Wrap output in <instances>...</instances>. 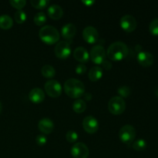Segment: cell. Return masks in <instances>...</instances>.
Instances as JSON below:
<instances>
[{
  "instance_id": "cell-1",
  "label": "cell",
  "mask_w": 158,
  "mask_h": 158,
  "mask_svg": "<svg viewBox=\"0 0 158 158\" xmlns=\"http://www.w3.org/2000/svg\"><path fill=\"white\" fill-rule=\"evenodd\" d=\"M129 49L126 43L123 42H115L108 47L106 56L112 61L119 62L124 60L128 55Z\"/></svg>"
},
{
  "instance_id": "cell-2",
  "label": "cell",
  "mask_w": 158,
  "mask_h": 158,
  "mask_svg": "<svg viewBox=\"0 0 158 158\" xmlns=\"http://www.w3.org/2000/svg\"><path fill=\"white\" fill-rule=\"evenodd\" d=\"M64 91L66 95L73 99H79L85 94L84 84L80 80L70 78L64 83Z\"/></svg>"
},
{
  "instance_id": "cell-3",
  "label": "cell",
  "mask_w": 158,
  "mask_h": 158,
  "mask_svg": "<svg viewBox=\"0 0 158 158\" xmlns=\"http://www.w3.org/2000/svg\"><path fill=\"white\" fill-rule=\"evenodd\" d=\"M40 39L47 45H52L58 43L60 40V32L52 26H44L40 29L39 32Z\"/></svg>"
},
{
  "instance_id": "cell-4",
  "label": "cell",
  "mask_w": 158,
  "mask_h": 158,
  "mask_svg": "<svg viewBox=\"0 0 158 158\" xmlns=\"http://www.w3.org/2000/svg\"><path fill=\"white\" fill-rule=\"evenodd\" d=\"M126 109V103L122 97L119 96L112 97L108 103V110L114 115H120Z\"/></svg>"
},
{
  "instance_id": "cell-5",
  "label": "cell",
  "mask_w": 158,
  "mask_h": 158,
  "mask_svg": "<svg viewBox=\"0 0 158 158\" xmlns=\"http://www.w3.org/2000/svg\"><path fill=\"white\" fill-rule=\"evenodd\" d=\"M119 137L121 142L125 144H131L136 137V130L131 125H124L119 132Z\"/></svg>"
},
{
  "instance_id": "cell-6",
  "label": "cell",
  "mask_w": 158,
  "mask_h": 158,
  "mask_svg": "<svg viewBox=\"0 0 158 158\" xmlns=\"http://www.w3.org/2000/svg\"><path fill=\"white\" fill-rule=\"evenodd\" d=\"M106 52L105 51L104 47L100 45L94 46L91 49L89 52V58L91 59L92 62L97 65H100L106 60Z\"/></svg>"
},
{
  "instance_id": "cell-7",
  "label": "cell",
  "mask_w": 158,
  "mask_h": 158,
  "mask_svg": "<svg viewBox=\"0 0 158 158\" xmlns=\"http://www.w3.org/2000/svg\"><path fill=\"white\" fill-rule=\"evenodd\" d=\"M44 88L46 94L52 98H57L62 94V86L57 80H48L45 83Z\"/></svg>"
},
{
  "instance_id": "cell-8",
  "label": "cell",
  "mask_w": 158,
  "mask_h": 158,
  "mask_svg": "<svg viewBox=\"0 0 158 158\" xmlns=\"http://www.w3.org/2000/svg\"><path fill=\"white\" fill-rule=\"evenodd\" d=\"M55 55L57 58L65 60L68 58L71 54L70 43L68 41H60L55 47Z\"/></svg>"
},
{
  "instance_id": "cell-9",
  "label": "cell",
  "mask_w": 158,
  "mask_h": 158,
  "mask_svg": "<svg viewBox=\"0 0 158 158\" xmlns=\"http://www.w3.org/2000/svg\"><path fill=\"white\" fill-rule=\"evenodd\" d=\"M71 154L73 158H88L89 154V148L81 142L75 143L71 148Z\"/></svg>"
},
{
  "instance_id": "cell-10",
  "label": "cell",
  "mask_w": 158,
  "mask_h": 158,
  "mask_svg": "<svg viewBox=\"0 0 158 158\" xmlns=\"http://www.w3.org/2000/svg\"><path fill=\"white\" fill-rule=\"evenodd\" d=\"M120 26L127 32H132L136 29L137 23L133 15H125L120 19Z\"/></svg>"
},
{
  "instance_id": "cell-11",
  "label": "cell",
  "mask_w": 158,
  "mask_h": 158,
  "mask_svg": "<svg viewBox=\"0 0 158 158\" xmlns=\"http://www.w3.org/2000/svg\"><path fill=\"white\" fill-rule=\"evenodd\" d=\"M83 127L88 134H95L99 129L98 120L93 116H87L83 120Z\"/></svg>"
},
{
  "instance_id": "cell-12",
  "label": "cell",
  "mask_w": 158,
  "mask_h": 158,
  "mask_svg": "<svg viewBox=\"0 0 158 158\" xmlns=\"http://www.w3.org/2000/svg\"><path fill=\"white\" fill-rule=\"evenodd\" d=\"M99 34L97 29L93 26H87L83 31V38L89 44H94L98 40Z\"/></svg>"
},
{
  "instance_id": "cell-13",
  "label": "cell",
  "mask_w": 158,
  "mask_h": 158,
  "mask_svg": "<svg viewBox=\"0 0 158 158\" xmlns=\"http://www.w3.org/2000/svg\"><path fill=\"white\" fill-rule=\"evenodd\" d=\"M137 60L139 64L143 67H149L154 63V56L151 52H145V51H141V52H138Z\"/></svg>"
},
{
  "instance_id": "cell-14",
  "label": "cell",
  "mask_w": 158,
  "mask_h": 158,
  "mask_svg": "<svg viewBox=\"0 0 158 158\" xmlns=\"http://www.w3.org/2000/svg\"><path fill=\"white\" fill-rule=\"evenodd\" d=\"M39 130L43 134H49L54 129V123L49 118H43L39 121Z\"/></svg>"
},
{
  "instance_id": "cell-15",
  "label": "cell",
  "mask_w": 158,
  "mask_h": 158,
  "mask_svg": "<svg viewBox=\"0 0 158 158\" xmlns=\"http://www.w3.org/2000/svg\"><path fill=\"white\" fill-rule=\"evenodd\" d=\"M73 56L78 62L81 63L82 64L87 63L89 60V54L86 48L83 46H80L74 49Z\"/></svg>"
},
{
  "instance_id": "cell-16",
  "label": "cell",
  "mask_w": 158,
  "mask_h": 158,
  "mask_svg": "<svg viewBox=\"0 0 158 158\" xmlns=\"http://www.w3.org/2000/svg\"><path fill=\"white\" fill-rule=\"evenodd\" d=\"M29 98L32 103L39 104L45 99V94L40 88H33L29 94Z\"/></svg>"
},
{
  "instance_id": "cell-17",
  "label": "cell",
  "mask_w": 158,
  "mask_h": 158,
  "mask_svg": "<svg viewBox=\"0 0 158 158\" xmlns=\"http://www.w3.org/2000/svg\"><path fill=\"white\" fill-rule=\"evenodd\" d=\"M48 15L50 19L54 20H58L61 19L63 15V10L59 5L53 4L51 5L48 8Z\"/></svg>"
},
{
  "instance_id": "cell-18",
  "label": "cell",
  "mask_w": 158,
  "mask_h": 158,
  "mask_svg": "<svg viewBox=\"0 0 158 158\" xmlns=\"http://www.w3.org/2000/svg\"><path fill=\"white\" fill-rule=\"evenodd\" d=\"M62 36L66 40H71L77 33V28L73 23H67L62 28Z\"/></svg>"
},
{
  "instance_id": "cell-19",
  "label": "cell",
  "mask_w": 158,
  "mask_h": 158,
  "mask_svg": "<svg viewBox=\"0 0 158 158\" xmlns=\"http://www.w3.org/2000/svg\"><path fill=\"white\" fill-rule=\"evenodd\" d=\"M88 77L90 81L97 82L100 80L103 77V69L100 66H94L89 70Z\"/></svg>"
},
{
  "instance_id": "cell-20",
  "label": "cell",
  "mask_w": 158,
  "mask_h": 158,
  "mask_svg": "<svg viewBox=\"0 0 158 158\" xmlns=\"http://www.w3.org/2000/svg\"><path fill=\"white\" fill-rule=\"evenodd\" d=\"M13 26V20L9 15H0V28L5 30L9 29Z\"/></svg>"
},
{
  "instance_id": "cell-21",
  "label": "cell",
  "mask_w": 158,
  "mask_h": 158,
  "mask_svg": "<svg viewBox=\"0 0 158 158\" xmlns=\"http://www.w3.org/2000/svg\"><path fill=\"white\" fill-rule=\"evenodd\" d=\"M86 109V104L85 101L81 99H77L73 103V110L77 114H82Z\"/></svg>"
},
{
  "instance_id": "cell-22",
  "label": "cell",
  "mask_w": 158,
  "mask_h": 158,
  "mask_svg": "<svg viewBox=\"0 0 158 158\" xmlns=\"http://www.w3.org/2000/svg\"><path fill=\"white\" fill-rule=\"evenodd\" d=\"M41 73L46 78H52L56 75V70L52 66L45 65L42 67Z\"/></svg>"
},
{
  "instance_id": "cell-23",
  "label": "cell",
  "mask_w": 158,
  "mask_h": 158,
  "mask_svg": "<svg viewBox=\"0 0 158 158\" xmlns=\"http://www.w3.org/2000/svg\"><path fill=\"white\" fill-rule=\"evenodd\" d=\"M147 146H148V144H147L146 140H143V139H139V140L133 142L132 143V148L137 151H144L147 148Z\"/></svg>"
},
{
  "instance_id": "cell-24",
  "label": "cell",
  "mask_w": 158,
  "mask_h": 158,
  "mask_svg": "<svg viewBox=\"0 0 158 158\" xmlns=\"http://www.w3.org/2000/svg\"><path fill=\"white\" fill-rule=\"evenodd\" d=\"M46 19H47V18H46V15L44 13V12H38V13H36L35 15V16H34V19H33V21H34V23H35L36 26H43V25H44L45 23H46Z\"/></svg>"
},
{
  "instance_id": "cell-25",
  "label": "cell",
  "mask_w": 158,
  "mask_h": 158,
  "mask_svg": "<svg viewBox=\"0 0 158 158\" xmlns=\"http://www.w3.org/2000/svg\"><path fill=\"white\" fill-rule=\"evenodd\" d=\"M31 5L37 9H43L49 4L48 0H32L30 2Z\"/></svg>"
},
{
  "instance_id": "cell-26",
  "label": "cell",
  "mask_w": 158,
  "mask_h": 158,
  "mask_svg": "<svg viewBox=\"0 0 158 158\" xmlns=\"http://www.w3.org/2000/svg\"><path fill=\"white\" fill-rule=\"evenodd\" d=\"M117 92L119 94V97H122V98H127L129 97L131 94V89L129 86H121L118 88Z\"/></svg>"
},
{
  "instance_id": "cell-27",
  "label": "cell",
  "mask_w": 158,
  "mask_h": 158,
  "mask_svg": "<svg viewBox=\"0 0 158 158\" xmlns=\"http://www.w3.org/2000/svg\"><path fill=\"white\" fill-rule=\"evenodd\" d=\"M27 16L24 11L19 10L15 13V20L19 24H23L26 22Z\"/></svg>"
},
{
  "instance_id": "cell-28",
  "label": "cell",
  "mask_w": 158,
  "mask_h": 158,
  "mask_svg": "<svg viewBox=\"0 0 158 158\" xmlns=\"http://www.w3.org/2000/svg\"><path fill=\"white\" fill-rule=\"evenodd\" d=\"M149 31L151 35L154 36L158 35V18L154 19L151 22L149 25Z\"/></svg>"
},
{
  "instance_id": "cell-29",
  "label": "cell",
  "mask_w": 158,
  "mask_h": 158,
  "mask_svg": "<svg viewBox=\"0 0 158 158\" xmlns=\"http://www.w3.org/2000/svg\"><path fill=\"white\" fill-rule=\"evenodd\" d=\"M9 3L15 9H18V10H22V9L26 6V0H10Z\"/></svg>"
},
{
  "instance_id": "cell-30",
  "label": "cell",
  "mask_w": 158,
  "mask_h": 158,
  "mask_svg": "<svg viewBox=\"0 0 158 158\" xmlns=\"http://www.w3.org/2000/svg\"><path fill=\"white\" fill-rule=\"evenodd\" d=\"M66 139L69 143H76L78 140V134L74 131H69L66 134Z\"/></svg>"
},
{
  "instance_id": "cell-31",
  "label": "cell",
  "mask_w": 158,
  "mask_h": 158,
  "mask_svg": "<svg viewBox=\"0 0 158 158\" xmlns=\"http://www.w3.org/2000/svg\"><path fill=\"white\" fill-rule=\"evenodd\" d=\"M35 142L39 146H44L47 143V137L44 134H39L35 137Z\"/></svg>"
},
{
  "instance_id": "cell-32",
  "label": "cell",
  "mask_w": 158,
  "mask_h": 158,
  "mask_svg": "<svg viewBox=\"0 0 158 158\" xmlns=\"http://www.w3.org/2000/svg\"><path fill=\"white\" fill-rule=\"evenodd\" d=\"M86 72V66L84 64H79L77 66L76 68V73L78 75H83Z\"/></svg>"
},
{
  "instance_id": "cell-33",
  "label": "cell",
  "mask_w": 158,
  "mask_h": 158,
  "mask_svg": "<svg viewBox=\"0 0 158 158\" xmlns=\"http://www.w3.org/2000/svg\"><path fill=\"white\" fill-rule=\"evenodd\" d=\"M102 65H103V67L106 70H110V69H111V68H112L113 66L112 63H111L110 61H108V60H105L104 62L102 63Z\"/></svg>"
},
{
  "instance_id": "cell-34",
  "label": "cell",
  "mask_w": 158,
  "mask_h": 158,
  "mask_svg": "<svg viewBox=\"0 0 158 158\" xmlns=\"http://www.w3.org/2000/svg\"><path fill=\"white\" fill-rule=\"evenodd\" d=\"M82 2H83V4H84L85 6H87V7H89V6H92L95 3V1H94V0H89V1H87V0L84 1V0H83Z\"/></svg>"
},
{
  "instance_id": "cell-35",
  "label": "cell",
  "mask_w": 158,
  "mask_h": 158,
  "mask_svg": "<svg viewBox=\"0 0 158 158\" xmlns=\"http://www.w3.org/2000/svg\"><path fill=\"white\" fill-rule=\"evenodd\" d=\"M83 96H84V99L86 100H90L93 98V96L90 93H85Z\"/></svg>"
},
{
  "instance_id": "cell-36",
  "label": "cell",
  "mask_w": 158,
  "mask_h": 158,
  "mask_svg": "<svg viewBox=\"0 0 158 158\" xmlns=\"http://www.w3.org/2000/svg\"><path fill=\"white\" fill-rule=\"evenodd\" d=\"M2 103L0 102V114L2 112Z\"/></svg>"
},
{
  "instance_id": "cell-37",
  "label": "cell",
  "mask_w": 158,
  "mask_h": 158,
  "mask_svg": "<svg viewBox=\"0 0 158 158\" xmlns=\"http://www.w3.org/2000/svg\"><path fill=\"white\" fill-rule=\"evenodd\" d=\"M155 95L157 96V97H158V89H156V91H155Z\"/></svg>"
}]
</instances>
